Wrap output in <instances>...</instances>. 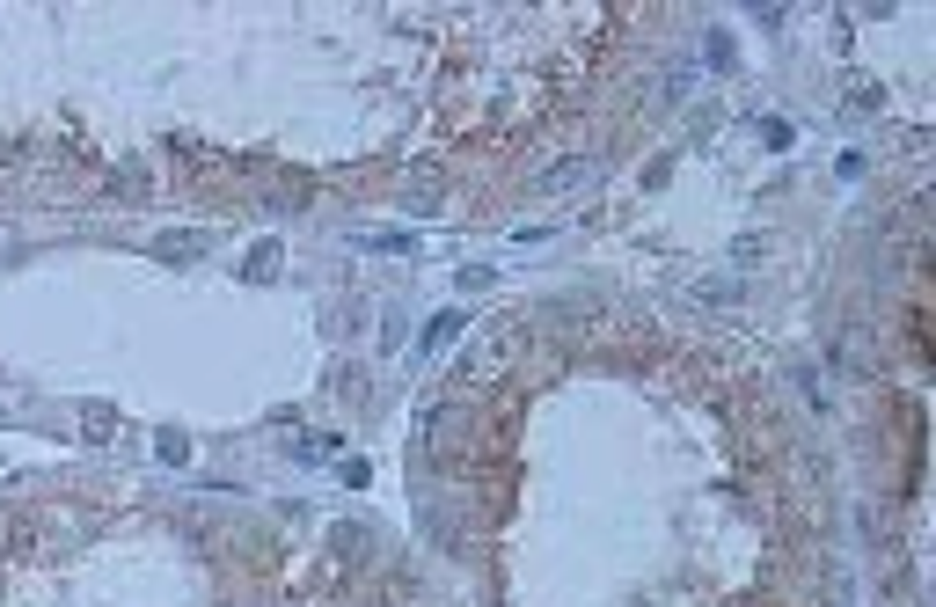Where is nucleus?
<instances>
[{"label": "nucleus", "mask_w": 936, "mask_h": 607, "mask_svg": "<svg viewBox=\"0 0 936 607\" xmlns=\"http://www.w3.org/2000/svg\"><path fill=\"white\" fill-rule=\"evenodd\" d=\"M578 183H600V161L593 154H571V161H556V169H542L534 191H578Z\"/></svg>", "instance_id": "f257e3e1"}, {"label": "nucleus", "mask_w": 936, "mask_h": 607, "mask_svg": "<svg viewBox=\"0 0 936 607\" xmlns=\"http://www.w3.org/2000/svg\"><path fill=\"white\" fill-rule=\"evenodd\" d=\"M198 249H205V235H161V256H169V264H191Z\"/></svg>", "instance_id": "f03ea898"}, {"label": "nucleus", "mask_w": 936, "mask_h": 607, "mask_svg": "<svg viewBox=\"0 0 936 607\" xmlns=\"http://www.w3.org/2000/svg\"><path fill=\"white\" fill-rule=\"evenodd\" d=\"M278 271V242H256V256H249V278H271Z\"/></svg>", "instance_id": "7ed1b4c3"}]
</instances>
